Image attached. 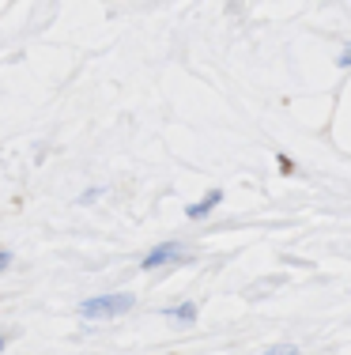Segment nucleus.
<instances>
[{
    "label": "nucleus",
    "mask_w": 351,
    "mask_h": 355,
    "mask_svg": "<svg viewBox=\"0 0 351 355\" xmlns=\"http://www.w3.org/2000/svg\"><path fill=\"white\" fill-rule=\"evenodd\" d=\"M8 265H12V253H4V250H0V272H4Z\"/></svg>",
    "instance_id": "39448f33"
},
{
    "label": "nucleus",
    "mask_w": 351,
    "mask_h": 355,
    "mask_svg": "<svg viewBox=\"0 0 351 355\" xmlns=\"http://www.w3.org/2000/svg\"><path fill=\"white\" fill-rule=\"evenodd\" d=\"M166 314H174V318H181V321H193L197 310L193 306H174V310H166Z\"/></svg>",
    "instance_id": "20e7f679"
},
{
    "label": "nucleus",
    "mask_w": 351,
    "mask_h": 355,
    "mask_svg": "<svg viewBox=\"0 0 351 355\" xmlns=\"http://www.w3.org/2000/svg\"><path fill=\"white\" fill-rule=\"evenodd\" d=\"M264 355H298L295 348H272V352H264Z\"/></svg>",
    "instance_id": "423d86ee"
},
{
    "label": "nucleus",
    "mask_w": 351,
    "mask_h": 355,
    "mask_svg": "<svg viewBox=\"0 0 351 355\" xmlns=\"http://www.w3.org/2000/svg\"><path fill=\"white\" fill-rule=\"evenodd\" d=\"M0 348H4V340H0Z\"/></svg>",
    "instance_id": "6e6552de"
},
{
    "label": "nucleus",
    "mask_w": 351,
    "mask_h": 355,
    "mask_svg": "<svg viewBox=\"0 0 351 355\" xmlns=\"http://www.w3.org/2000/svg\"><path fill=\"white\" fill-rule=\"evenodd\" d=\"M340 64H351V49H348V53H344V57H340Z\"/></svg>",
    "instance_id": "0eeeda50"
},
{
    "label": "nucleus",
    "mask_w": 351,
    "mask_h": 355,
    "mask_svg": "<svg viewBox=\"0 0 351 355\" xmlns=\"http://www.w3.org/2000/svg\"><path fill=\"white\" fill-rule=\"evenodd\" d=\"M132 295H98V299H87L80 306V314L83 318H91V321H98V318H117V314H129L132 310Z\"/></svg>",
    "instance_id": "f257e3e1"
},
{
    "label": "nucleus",
    "mask_w": 351,
    "mask_h": 355,
    "mask_svg": "<svg viewBox=\"0 0 351 355\" xmlns=\"http://www.w3.org/2000/svg\"><path fill=\"white\" fill-rule=\"evenodd\" d=\"M174 257H178V246H159L144 257V268H159V265H166V261H174Z\"/></svg>",
    "instance_id": "7ed1b4c3"
},
{
    "label": "nucleus",
    "mask_w": 351,
    "mask_h": 355,
    "mask_svg": "<svg viewBox=\"0 0 351 355\" xmlns=\"http://www.w3.org/2000/svg\"><path fill=\"white\" fill-rule=\"evenodd\" d=\"M219 200H223V193H219V189H212V193H208L204 200H200V205H189V208H186V216L200 219V216H208V212H212V208L219 205Z\"/></svg>",
    "instance_id": "f03ea898"
}]
</instances>
